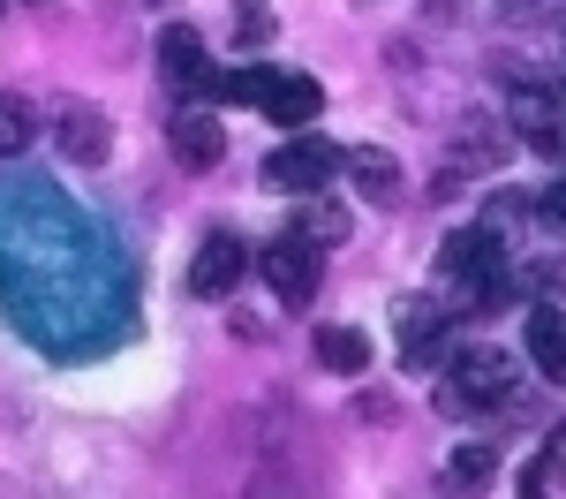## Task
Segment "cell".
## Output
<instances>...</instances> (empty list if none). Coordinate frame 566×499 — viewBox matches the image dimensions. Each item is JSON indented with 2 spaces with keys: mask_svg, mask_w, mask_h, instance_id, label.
Listing matches in <instances>:
<instances>
[{
  "mask_svg": "<svg viewBox=\"0 0 566 499\" xmlns=\"http://www.w3.org/2000/svg\"><path fill=\"white\" fill-rule=\"evenodd\" d=\"M528 363L552 378V386H566V311H552V303H536L528 311Z\"/></svg>",
  "mask_w": 566,
  "mask_h": 499,
  "instance_id": "30bf717a",
  "label": "cell"
},
{
  "mask_svg": "<svg viewBox=\"0 0 566 499\" xmlns=\"http://www.w3.org/2000/svg\"><path fill=\"white\" fill-rule=\"evenodd\" d=\"M242 272H250L242 235H205V242H197V258H189V295H197V303H219V295H234V288H242Z\"/></svg>",
  "mask_w": 566,
  "mask_h": 499,
  "instance_id": "8992f818",
  "label": "cell"
},
{
  "mask_svg": "<svg viewBox=\"0 0 566 499\" xmlns=\"http://www.w3.org/2000/svg\"><path fill=\"white\" fill-rule=\"evenodd\" d=\"M438 272H446V280H506V258H499V227L476 220V227H461V235H446V250H438Z\"/></svg>",
  "mask_w": 566,
  "mask_h": 499,
  "instance_id": "ba28073f",
  "label": "cell"
},
{
  "mask_svg": "<svg viewBox=\"0 0 566 499\" xmlns=\"http://www.w3.org/2000/svg\"><path fill=\"white\" fill-rule=\"evenodd\" d=\"M317 363H325L333 378H363V371H370V333H363V325H325V333H317Z\"/></svg>",
  "mask_w": 566,
  "mask_h": 499,
  "instance_id": "9a60e30c",
  "label": "cell"
},
{
  "mask_svg": "<svg viewBox=\"0 0 566 499\" xmlns=\"http://www.w3.org/2000/svg\"><path fill=\"white\" fill-rule=\"evenodd\" d=\"M303 242H317V250H333V242H348V212H333V205H317V212H303V227H295Z\"/></svg>",
  "mask_w": 566,
  "mask_h": 499,
  "instance_id": "e0dca14e",
  "label": "cell"
},
{
  "mask_svg": "<svg viewBox=\"0 0 566 499\" xmlns=\"http://www.w3.org/2000/svg\"><path fill=\"white\" fill-rule=\"evenodd\" d=\"M31 136H39V114H31V98L0 91V159H15V152H23Z\"/></svg>",
  "mask_w": 566,
  "mask_h": 499,
  "instance_id": "2e32d148",
  "label": "cell"
},
{
  "mask_svg": "<svg viewBox=\"0 0 566 499\" xmlns=\"http://www.w3.org/2000/svg\"><path fill=\"white\" fill-rule=\"evenodd\" d=\"M522 499H544V469H522Z\"/></svg>",
  "mask_w": 566,
  "mask_h": 499,
  "instance_id": "ffe728a7",
  "label": "cell"
},
{
  "mask_svg": "<svg viewBox=\"0 0 566 499\" xmlns=\"http://www.w3.org/2000/svg\"><path fill=\"white\" fill-rule=\"evenodd\" d=\"M392 333H400V363H408V371H431V363L453 349L446 311L423 303V295H400V303H392Z\"/></svg>",
  "mask_w": 566,
  "mask_h": 499,
  "instance_id": "277c9868",
  "label": "cell"
},
{
  "mask_svg": "<svg viewBox=\"0 0 566 499\" xmlns=\"http://www.w3.org/2000/svg\"><path fill=\"white\" fill-rule=\"evenodd\" d=\"M159 69H167V76H175L181 91H205V84H212V61H205V39H197L189 23H175V31L159 39Z\"/></svg>",
  "mask_w": 566,
  "mask_h": 499,
  "instance_id": "7c38bea8",
  "label": "cell"
},
{
  "mask_svg": "<svg viewBox=\"0 0 566 499\" xmlns=\"http://www.w3.org/2000/svg\"><path fill=\"white\" fill-rule=\"evenodd\" d=\"M514 402H522V363L506 356V349H461V363L438 386L446 416H499V408H514Z\"/></svg>",
  "mask_w": 566,
  "mask_h": 499,
  "instance_id": "6da1fadb",
  "label": "cell"
},
{
  "mask_svg": "<svg viewBox=\"0 0 566 499\" xmlns=\"http://www.w3.org/2000/svg\"><path fill=\"white\" fill-rule=\"evenodd\" d=\"M340 167V152L333 144H317V136H295V144H280L272 159H264V189H287V197H317L325 181Z\"/></svg>",
  "mask_w": 566,
  "mask_h": 499,
  "instance_id": "3957f363",
  "label": "cell"
},
{
  "mask_svg": "<svg viewBox=\"0 0 566 499\" xmlns=\"http://www.w3.org/2000/svg\"><path fill=\"white\" fill-rule=\"evenodd\" d=\"M514 129H522L528 152L559 159L566 152V91L559 84H522L514 91Z\"/></svg>",
  "mask_w": 566,
  "mask_h": 499,
  "instance_id": "5b68a950",
  "label": "cell"
},
{
  "mask_svg": "<svg viewBox=\"0 0 566 499\" xmlns=\"http://www.w3.org/2000/svg\"><path fill=\"white\" fill-rule=\"evenodd\" d=\"M264 114L280 122V129H310L317 122V106H325V91H317V76H303V69H272V84H264V98H258Z\"/></svg>",
  "mask_w": 566,
  "mask_h": 499,
  "instance_id": "9c48e42d",
  "label": "cell"
},
{
  "mask_svg": "<svg viewBox=\"0 0 566 499\" xmlns=\"http://www.w3.org/2000/svg\"><path fill=\"white\" fill-rule=\"evenodd\" d=\"M258 272H264V288H272L280 311H310V303H317V242H303L295 227H287L280 242H264Z\"/></svg>",
  "mask_w": 566,
  "mask_h": 499,
  "instance_id": "7a4b0ae2",
  "label": "cell"
},
{
  "mask_svg": "<svg viewBox=\"0 0 566 499\" xmlns=\"http://www.w3.org/2000/svg\"><path fill=\"white\" fill-rule=\"evenodd\" d=\"M340 167L355 175V189H363L370 205H392V197H400V159H392V152H378V144H355Z\"/></svg>",
  "mask_w": 566,
  "mask_h": 499,
  "instance_id": "4fadbf2b",
  "label": "cell"
},
{
  "mask_svg": "<svg viewBox=\"0 0 566 499\" xmlns=\"http://www.w3.org/2000/svg\"><path fill=\"white\" fill-rule=\"evenodd\" d=\"M491 469H499V454H491V447H453V454H446V469H438V492H446V499H483Z\"/></svg>",
  "mask_w": 566,
  "mask_h": 499,
  "instance_id": "5bb4252c",
  "label": "cell"
},
{
  "mask_svg": "<svg viewBox=\"0 0 566 499\" xmlns=\"http://www.w3.org/2000/svg\"><path fill=\"white\" fill-rule=\"evenodd\" d=\"M544 212H552V227H566V181L552 189V197H544Z\"/></svg>",
  "mask_w": 566,
  "mask_h": 499,
  "instance_id": "d6986e66",
  "label": "cell"
},
{
  "mask_svg": "<svg viewBox=\"0 0 566 499\" xmlns=\"http://www.w3.org/2000/svg\"><path fill=\"white\" fill-rule=\"evenodd\" d=\"M552 469H559V477H566V416H559V424H552Z\"/></svg>",
  "mask_w": 566,
  "mask_h": 499,
  "instance_id": "ac0fdd59",
  "label": "cell"
},
{
  "mask_svg": "<svg viewBox=\"0 0 566 499\" xmlns=\"http://www.w3.org/2000/svg\"><path fill=\"white\" fill-rule=\"evenodd\" d=\"M53 144H61V159H76V167H98L106 152H114V122L84 106V98H61V114H53Z\"/></svg>",
  "mask_w": 566,
  "mask_h": 499,
  "instance_id": "52a82bcc",
  "label": "cell"
},
{
  "mask_svg": "<svg viewBox=\"0 0 566 499\" xmlns=\"http://www.w3.org/2000/svg\"><path fill=\"white\" fill-rule=\"evenodd\" d=\"M175 152H181V167H197V175L219 167V159H227V129H219V114L189 106V114L175 122Z\"/></svg>",
  "mask_w": 566,
  "mask_h": 499,
  "instance_id": "8fae6325",
  "label": "cell"
}]
</instances>
